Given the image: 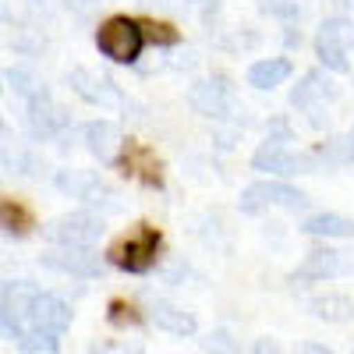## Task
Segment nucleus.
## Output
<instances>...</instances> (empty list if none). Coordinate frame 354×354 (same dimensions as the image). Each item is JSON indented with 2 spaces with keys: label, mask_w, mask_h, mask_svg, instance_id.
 I'll list each match as a JSON object with an SVG mask.
<instances>
[{
  "label": "nucleus",
  "mask_w": 354,
  "mask_h": 354,
  "mask_svg": "<svg viewBox=\"0 0 354 354\" xmlns=\"http://www.w3.org/2000/svg\"><path fill=\"white\" fill-rule=\"evenodd\" d=\"M145 43V28L131 18H110L100 32H96V46L103 50V57H110L113 64H131L138 61Z\"/></svg>",
  "instance_id": "nucleus-1"
},
{
  "label": "nucleus",
  "mask_w": 354,
  "mask_h": 354,
  "mask_svg": "<svg viewBox=\"0 0 354 354\" xmlns=\"http://www.w3.org/2000/svg\"><path fill=\"white\" fill-rule=\"evenodd\" d=\"M354 46V21L351 18H326L315 32V57L330 71H347V50Z\"/></svg>",
  "instance_id": "nucleus-2"
},
{
  "label": "nucleus",
  "mask_w": 354,
  "mask_h": 354,
  "mask_svg": "<svg viewBox=\"0 0 354 354\" xmlns=\"http://www.w3.org/2000/svg\"><path fill=\"white\" fill-rule=\"evenodd\" d=\"M241 213H262V209H305L308 198L298 192V188H290L283 181H255L241 192Z\"/></svg>",
  "instance_id": "nucleus-3"
},
{
  "label": "nucleus",
  "mask_w": 354,
  "mask_h": 354,
  "mask_svg": "<svg viewBox=\"0 0 354 354\" xmlns=\"http://www.w3.org/2000/svg\"><path fill=\"white\" fill-rule=\"evenodd\" d=\"M103 238V220L93 213H68L46 227V241L53 245H96Z\"/></svg>",
  "instance_id": "nucleus-4"
},
{
  "label": "nucleus",
  "mask_w": 354,
  "mask_h": 354,
  "mask_svg": "<svg viewBox=\"0 0 354 354\" xmlns=\"http://www.w3.org/2000/svg\"><path fill=\"white\" fill-rule=\"evenodd\" d=\"M25 326L28 330H46V333H64L71 326V308L57 298V294L36 290V298L28 301V308H25Z\"/></svg>",
  "instance_id": "nucleus-5"
},
{
  "label": "nucleus",
  "mask_w": 354,
  "mask_h": 354,
  "mask_svg": "<svg viewBox=\"0 0 354 354\" xmlns=\"http://www.w3.org/2000/svg\"><path fill=\"white\" fill-rule=\"evenodd\" d=\"M156 248H160V234L153 227H142L135 238H128L124 245L113 248V266H121L128 273H145L156 262Z\"/></svg>",
  "instance_id": "nucleus-6"
},
{
  "label": "nucleus",
  "mask_w": 354,
  "mask_h": 354,
  "mask_svg": "<svg viewBox=\"0 0 354 354\" xmlns=\"http://www.w3.org/2000/svg\"><path fill=\"white\" fill-rule=\"evenodd\" d=\"M283 142H287V135H283V138H266L259 149H255V156H252V167L262 170V174H280V177H290V174L308 170V167H312V156H294V153H287Z\"/></svg>",
  "instance_id": "nucleus-7"
},
{
  "label": "nucleus",
  "mask_w": 354,
  "mask_h": 354,
  "mask_svg": "<svg viewBox=\"0 0 354 354\" xmlns=\"http://www.w3.org/2000/svg\"><path fill=\"white\" fill-rule=\"evenodd\" d=\"M68 124H71L68 110L57 106L46 88H39V93L28 100V131H32V138H57Z\"/></svg>",
  "instance_id": "nucleus-8"
},
{
  "label": "nucleus",
  "mask_w": 354,
  "mask_h": 354,
  "mask_svg": "<svg viewBox=\"0 0 354 354\" xmlns=\"http://www.w3.org/2000/svg\"><path fill=\"white\" fill-rule=\"evenodd\" d=\"M53 185H57V192H64L68 198H82V202H106V205H113L110 198H117L100 181V174H93V170H57Z\"/></svg>",
  "instance_id": "nucleus-9"
},
{
  "label": "nucleus",
  "mask_w": 354,
  "mask_h": 354,
  "mask_svg": "<svg viewBox=\"0 0 354 354\" xmlns=\"http://www.w3.org/2000/svg\"><path fill=\"white\" fill-rule=\"evenodd\" d=\"M188 103L195 106V113L202 117H213V121H223V117L230 113V85L223 78H205V82H195L192 93H188Z\"/></svg>",
  "instance_id": "nucleus-10"
},
{
  "label": "nucleus",
  "mask_w": 354,
  "mask_h": 354,
  "mask_svg": "<svg viewBox=\"0 0 354 354\" xmlns=\"http://www.w3.org/2000/svg\"><path fill=\"white\" fill-rule=\"evenodd\" d=\"M93 245H57L53 252L43 255L46 266H53V270L61 273H71V277H100V259L88 252Z\"/></svg>",
  "instance_id": "nucleus-11"
},
{
  "label": "nucleus",
  "mask_w": 354,
  "mask_h": 354,
  "mask_svg": "<svg viewBox=\"0 0 354 354\" xmlns=\"http://www.w3.org/2000/svg\"><path fill=\"white\" fill-rule=\"evenodd\" d=\"M351 273V259L344 252H333V248H315L305 255V262L294 270V280H333V277H344Z\"/></svg>",
  "instance_id": "nucleus-12"
},
{
  "label": "nucleus",
  "mask_w": 354,
  "mask_h": 354,
  "mask_svg": "<svg viewBox=\"0 0 354 354\" xmlns=\"http://www.w3.org/2000/svg\"><path fill=\"white\" fill-rule=\"evenodd\" d=\"M82 142H85V149L93 153L100 163H113L117 153H121V128H117L113 121H93V124H85L82 128Z\"/></svg>",
  "instance_id": "nucleus-13"
},
{
  "label": "nucleus",
  "mask_w": 354,
  "mask_h": 354,
  "mask_svg": "<svg viewBox=\"0 0 354 354\" xmlns=\"http://www.w3.org/2000/svg\"><path fill=\"white\" fill-rule=\"evenodd\" d=\"M337 96V88H333V82L322 75V71H308L305 78H301V85L290 93V103L298 106V110H308V113H315L319 110V103H326V100H333Z\"/></svg>",
  "instance_id": "nucleus-14"
},
{
  "label": "nucleus",
  "mask_w": 354,
  "mask_h": 354,
  "mask_svg": "<svg viewBox=\"0 0 354 354\" xmlns=\"http://www.w3.org/2000/svg\"><path fill=\"white\" fill-rule=\"evenodd\" d=\"M68 82H71V88L85 100V103H93V106H106V103H117L121 96H117V88L106 82V78H96V75H88L85 68H75L71 75H68Z\"/></svg>",
  "instance_id": "nucleus-15"
},
{
  "label": "nucleus",
  "mask_w": 354,
  "mask_h": 354,
  "mask_svg": "<svg viewBox=\"0 0 354 354\" xmlns=\"http://www.w3.org/2000/svg\"><path fill=\"white\" fill-rule=\"evenodd\" d=\"M121 163H124V174H135V177H142L145 185H163V174H160V160L145 149V145H138V142H124V156H121Z\"/></svg>",
  "instance_id": "nucleus-16"
},
{
  "label": "nucleus",
  "mask_w": 354,
  "mask_h": 354,
  "mask_svg": "<svg viewBox=\"0 0 354 354\" xmlns=\"http://www.w3.org/2000/svg\"><path fill=\"white\" fill-rule=\"evenodd\" d=\"M149 319L156 322L160 330L174 333V337H192V333L198 330V322H195V315H192V312L177 308V305H167V301L149 305Z\"/></svg>",
  "instance_id": "nucleus-17"
},
{
  "label": "nucleus",
  "mask_w": 354,
  "mask_h": 354,
  "mask_svg": "<svg viewBox=\"0 0 354 354\" xmlns=\"http://www.w3.org/2000/svg\"><path fill=\"white\" fill-rule=\"evenodd\" d=\"M301 230L312 238H354V220L340 213H315L301 223Z\"/></svg>",
  "instance_id": "nucleus-18"
},
{
  "label": "nucleus",
  "mask_w": 354,
  "mask_h": 354,
  "mask_svg": "<svg viewBox=\"0 0 354 354\" xmlns=\"http://www.w3.org/2000/svg\"><path fill=\"white\" fill-rule=\"evenodd\" d=\"M287 78H290V61H283V57H270V61H259L248 68V85L255 88H277Z\"/></svg>",
  "instance_id": "nucleus-19"
},
{
  "label": "nucleus",
  "mask_w": 354,
  "mask_h": 354,
  "mask_svg": "<svg viewBox=\"0 0 354 354\" xmlns=\"http://www.w3.org/2000/svg\"><path fill=\"white\" fill-rule=\"evenodd\" d=\"M308 308H312V315H315V319H326V322H347V319H351V312H354L351 298H344V294H326V298H312V301H308Z\"/></svg>",
  "instance_id": "nucleus-20"
},
{
  "label": "nucleus",
  "mask_w": 354,
  "mask_h": 354,
  "mask_svg": "<svg viewBox=\"0 0 354 354\" xmlns=\"http://www.w3.org/2000/svg\"><path fill=\"white\" fill-rule=\"evenodd\" d=\"M0 216H4V230H8V234H25L28 227H32V216H28L21 205L11 202V198L0 205Z\"/></svg>",
  "instance_id": "nucleus-21"
},
{
  "label": "nucleus",
  "mask_w": 354,
  "mask_h": 354,
  "mask_svg": "<svg viewBox=\"0 0 354 354\" xmlns=\"http://www.w3.org/2000/svg\"><path fill=\"white\" fill-rule=\"evenodd\" d=\"M4 82L15 88L18 96H25V100H32V96L39 93V88H43V85H39L32 75H28V71H15V68H8V71H4Z\"/></svg>",
  "instance_id": "nucleus-22"
},
{
  "label": "nucleus",
  "mask_w": 354,
  "mask_h": 354,
  "mask_svg": "<svg viewBox=\"0 0 354 354\" xmlns=\"http://www.w3.org/2000/svg\"><path fill=\"white\" fill-rule=\"evenodd\" d=\"M57 337L61 333H46V330H28L21 340H18V347L21 351H57Z\"/></svg>",
  "instance_id": "nucleus-23"
},
{
  "label": "nucleus",
  "mask_w": 354,
  "mask_h": 354,
  "mask_svg": "<svg viewBox=\"0 0 354 354\" xmlns=\"http://www.w3.org/2000/svg\"><path fill=\"white\" fill-rule=\"evenodd\" d=\"M142 28H145V39H149V43H156V46H174V43H177V32H174L170 25H156V21H145Z\"/></svg>",
  "instance_id": "nucleus-24"
},
{
  "label": "nucleus",
  "mask_w": 354,
  "mask_h": 354,
  "mask_svg": "<svg viewBox=\"0 0 354 354\" xmlns=\"http://www.w3.org/2000/svg\"><path fill=\"white\" fill-rule=\"evenodd\" d=\"M259 8L277 18H298V4L294 0H259Z\"/></svg>",
  "instance_id": "nucleus-25"
},
{
  "label": "nucleus",
  "mask_w": 354,
  "mask_h": 354,
  "mask_svg": "<svg viewBox=\"0 0 354 354\" xmlns=\"http://www.w3.org/2000/svg\"><path fill=\"white\" fill-rule=\"evenodd\" d=\"M110 319H113V322H135L138 315H131V308H124V305H113V308H110Z\"/></svg>",
  "instance_id": "nucleus-26"
},
{
  "label": "nucleus",
  "mask_w": 354,
  "mask_h": 354,
  "mask_svg": "<svg viewBox=\"0 0 354 354\" xmlns=\"http://www.w3.org/2000/svg\"><path fill=\"white\" fill-rule=\"evenodd\" d=\"M209 347H220V351H238V344H227V337H213Z\"/></svg>",
  "instance_id": "nucleus-27"
},
{
  "label": "nucleus",
  "mask_w": 354,
  "mask_h": 354,
  "mask_svg": "<svg viewBox=\"0 0 354 354\" xmlns=\"http://www.w3.org/2000/svg\"><path fill=\"white\" fill-rule=\"evenodd\" d=\"M252 351H277V344H273V340H259Z\"/></svg>",
  "instance_id": "nucleus-28"
},
{
  "label": "nucleus",
  "mask_w": 354,
  "mask_h": 354,
  "mask_svg": "<svg viewBox=\"0 0 354 354\" xmlns=\"http://www.w3.org/2000/svg\"><path fill=\"white\" fill-rule=\"evenodd\" d=\"M337 4H354V0H337Z\"/></svg>",
  "instance_id": "nucleus-29"
},
{
  "label": "nucleus",
  "mask_w": 354,
  "mask_h": 354,
  "mask_svg": "<svg viewBox=\"0 0 354 354\" xmlns=\"http://www.w3.org/2000/svg\"><path fill=\"white\" fill-rule=\"evenodd\" d=\"M192 4H198V0H192Z\"/></svg>",
  "instance_id": "nucleus-30"
}]
</instances>
